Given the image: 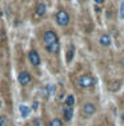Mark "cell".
I'll list each match as a JSON object with an SVG mask.
<instances>
[{"mask_svg": "<svg viewBox=\"0 0 124 126\" xmlns=\"http://www.w3.org/2000/svg\"><path fill=\"white\" fill-rule=\"evenodd\" d=\"M76 86L81 90H92L96 86V78L91 73H84L76 78Z\"/></svg>", "mask_w": 124, "mask_h": 126, "instance_id": "cell-1", "label": "cell"}, {"mask_svg": "<svg viewBox=\"0 0 124 126\" xmlns=\"http://www.w3.org/2000/svg\"><path fill=\"white\" fill-rule=\"evenodd\" d=\"M96 111H98V106L94 101H85L80 108V115L85 120L92 118L96 114Z\"/></svg>", "mask_w": 124, "mask_h": 126, "instance_id": "cell-2", "label": "cell"}, {"mask_svg": "<svg viewBox=\"0 0 124 126\" xmlns=\"http://www.w3.org/2000/svg\"><path fill=\"white\" fill-rule=\"evenodd\" d=\"M55 21L59 27H67L71 23V16L65 9H59L55 13Z\"/></svg>", "mask_w": 124, "mask_h": 126, "instance_id": "cell-3", "label": "cell"}, {"mask_svg": "<svg viewBox=\"0 0 124 126\" xmlns=\"http://www.w3.org/2000/svg\"><path fill=\"white\" fill-rule=\"evenodd\" d=\"M41 40H43V47L50 45V44H53V43H56V41H60L57 33L55 32L53 29H47V31H44Z\"/></svg>", "mask_w": 124, "mask_h": 126, "instance_id": "cell-4", "label": "cell"}, {"mask_svg": "<svg viewBox=\"0 0 124 126\" xmlns=\"http://www.w3.org/2000/svg\"><path fill=\"white\" fill-rule=\"evenodd\" d=\"M18 81H19V84L22 85V86L27 88V86H29V85L32 84L33 77H32V74H31V72L24 69V70H20V72L18 73Z\"/></svg>", "mask_w": 124, "mask_h": 126, "instance_id": "cell-5", "label": "cell"}, {"mask_svg": "<svg viewBox=\"0 0 124 126\" xmlns=\"http://www.w3.org/2000/svg\"><path fill=\"white\" fill-rule=\"evenodd\" d=\"M74 115H75V108L63 104V108H61V120H63V122L70 124L74 120Z\"/></svg>", "mask_w": 124, "mask_h": 126, "instance_id": "cell-6", "label": "cell"}, {"mask_svg": "<svg viewBox=\"0 0 124 126\" xmlns=\"http://www.w3.org/2000/svg\"><path fill=\"white\" fill-rule=\"evenodd\" d=\"M27 57H28V63L33 68H39L41 65V57L36 49H31L28 54H27Z\"/></svg>", "mask_w": 124, "mask_h": 126, "instance_id": "cell-7", "label": "cell"}, {"mask_svg": "<svg viewBox=\"0 0 124 126\" xmlns=\"http://www.w3.org/2000/svg\"><path fill=\"white\" fill-rule=\"evenodd\" d=\"M43 48L47 52V54H50V56H57L60 52V41H56L53 44H50V45H46V47H43Z\"/></svg>", "mask_w": 124, "mask_h": 126, "instance_id": "cell-8", "label": "cell"}, {"mask_svg": "<svg viewBox=\"0 0 124 126\" xmlns=\"http://www.w3.org/2000/svg\"><path fill=\"white\" fill-rule=\"evenodd\" d=\"M46 13H47V5H46V3L39 1L35 5V17L36 19H41V17H44V16H46Z\"/></svg>", "mask_w": 124, "mask_h": 126, "instance_id": "cell-9", "label": "cell"}, {"mask_svg": "<svg viewBox=\"0 0 124 126\" xmlns=\"http://www.w3.org/2000/svg\"><path fill=\"white\" fill-rule=\"evenodd\" d=\"M99 44H100L103 48H108L112 44V37L109 36L108 33H103V35H100V37H99Z\"/></svg>", "mask_w": 124, "mask_h": 126, "instance_id": "cell-10", "label": "cell"}, {"mask_svg": "<svg viewBox=\"0 0 124 126\" xmlns=\"http://www.w3.org/2000/svg\"><path fill=\"white\" fill-rule=\"evenodd\" d=\"M75 45L74 44H70V45L67 47V49H65V61H67V64H71V61L74 60L75 57Z\"/></svg>", "mask_w": 124, "mask_h": 126, "instance_id": "cell-11", "label": "cell"}, {"mask_svg": "<svg viewBox=\"0 0 124 126\" xmlns=\"http://www.w3.org/2000/svg\"><path fill=\"white\" fill-rule=\"evenodd\" d=\"M64 105H68V106H72L75 108V105H76V98H75L74 94H67L64 98Z\"/></svg>", "mask_w": 124, "mask_h": 126, "instance_id": "cell-12", "label": "cell"}, {"mask_svg": "<svg viewBox=\"0 0 124 126\" xmlns=\"http://www.w3.org/2000/svg\"><path fill=\"white\" fill-rule=\"evenodd\" d=\"M47 126H64V122L60 117H53V118H51V120L48 121Z\"/></svg>", "mask_w": 124, "mask_h": 126, "instance_id": "cell-13", "label": "cell"}, {"mask_svg": "<svg viewBox=\"0 0 124 126\" xmlns=\"http://www.w3.org/2000/svg\"><path fill=\"white\" fill-rule=\"evenodd\" d=\"M20 113L23 114V117H28L29 113H31V109L27 108L25 105H22V106H20Z\"/></svg>", "mask_w": 124, "mask_h": 126, "instance_id": "cell-14", "label": "cell"}, {"mask_svg": "<svg viewBox=\"0 0 124 126\" xmlns=\"http://www.w3.org/2000/svg\"><path fill=\"white\" fill-rule=\"evenodd\" d=\"M5 124H7L5 114H0V126H5Z\"/></svg>", "mask_w": 124, "mask_h": 126, "instance_id": "cell-15", "label": "cell"}, {"mask_svg": "<svg viewBox=\"0 0 124 126\" xmlns=\"http://www.w3.org/2000/svg\"><path fill=\"white\" fill-rule=\"evenodd\" d=\"M120 19H124V1L122 3V7H120Z\"/></svg>", "mask_w": 124, "mask_h": 126, "instance_id": "cell-16", "label": "cell"}, {"mask_svg": "<svg viewBox=\"0 0 124 126\" xmlns=\"http://www.w3.org/2000/svg\"><path fill=\"white\" fill-rule=\"evenodd\" d=\"M119 64H120V66H122L123 69H124V56L122 57V59H120V63H119Z\"/></svg>", "mask_w": 124, "mask_h": 126, "instance_id": "cell-17", "label": "cell"}, {"mask_svg": "<svg viewBox=\"0 0 124 126\" xmlns=\"http://www.w3.org/2000/svg\"><path fill=\"white\" fill-rule=\"evenodd\" d=\"M120 122H122V125H124V111L120 114Z\"/></svg>", "mask_w": 124, "mask_h": 126, "instance_id": "cell-18", "label": "cell"}, {"mask_svg": "<svg viewBox=\"0 0 124 126\" xmlns=\"http://www.w3.org/2000/svg\"><path fill=\"white\" fill-rule=\"evenodd\" d=\"M94 1L96 3V4H103V3H104V0H94Z\"/></svg>", "mask_w": 124, "mask_h": 126, "instance_id": "cell-19", "label": "cell"}, {"mask_svg": "<svg viewBox=\"0 0 124 126\" xmlns=\"http://www.w3.org/2000/svg\"><path fill=\"white\" fill-rule=\"evenodd\" d=\"M1 19H3V12L0 11V20H1Z\"/></svg>", "mask_w": 124, "mask_h": 126, "instance_id": "cell-20", "label": "cell"}, {"mask_svg": "<svg viewBox=\"0 0 124 126\" xmlns=\"http://www.w3.org/2000/svg\"><path fill=\"white\" fill-rule=\"evenodd\" d=\"M100 126H108V125H105V124H103V125H100Z\"/></svg>", "mask_w": 124, "mask_h": 126, "instance_id": "cell-21", "label": "cell"}, {"mask_svg": "<svg viewBox=\"0 0 124 126\" xmlns=\"http://www.w3.org/2000/svg\"><path fill=\"white\" fill-rule=\"evenodd\" d=\"M0 108H1V101H0Z\"/></svg>", "mask_w": 124, "mask_h": 126, "instance_id": "cell-22", "label": "cell"}]
</instances>
